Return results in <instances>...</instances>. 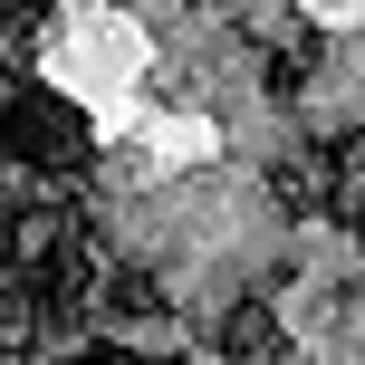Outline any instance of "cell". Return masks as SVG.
I'll return each mask as SVG.
<instances>
[{"mask_svg": "<svg viewBox=\"0 0 365 365\" xmlns=\"http://www.w3.org/2000/svg\"><path fill=\"white\" fill-rule=\"evenodd\" d=\"M0 145H10L29 173H48V182H58V173H87V115H77L68 96L29 87V96H19V115L0 125Z\"/></svg>", "mask_w": 365, "mask_h": 365, "instance_id": "1", "label": "cell"}, {"mask_svg": "<svg viewBox=\"0 0 365 365\" xmlns=\"http://www.w3.org/2000/svg\"><path fill=\"white\" fill-rule=\"evenodd\" d=\"M212 346L231 356V365H279V298H269V289L231 298V308H221V327H212Z\"/></svg>", "mask_w": 365, "mask_h": 365, "instance_id": "2", "label": "cell"}, {"mask_svg": "<svg viewBox=\"0 0 365 365\" xmlns=\"http://www.w3.org/2000/svg\"><path fill=\"white\" fill-rule=\"evenodd\" d=\"M327 221L365 240V125L327 135Z\"/></svg>", "mask_w": 365, "mask_h": 365, "instance_id": "3", "label": "cell"}, {"mask_svg": "<svg viewBox=\"0 0 365 365\" xmlns=\"http://www.w3.org/2000/svg\"><path fill=\"white\" fill-rule=\"evenodd\" d=\"M269 202L298 221H327V145H298L289 164H269Z\"/></svg>", "mask_w": 365, "mask_h": 365, "instance_id": "4", "label": "cell"}, {"mask_svg": "<svg viewBox=\"0 0 365 365\" xmlns=\"http://www.w3.org/2000/svg\"><path fill=\"white\" fill-rule=\"evenodd\" d=\"M96 317H106V327H145V317H164V279L115 259V269L96 279Z\"/></svg>", "mask_w": 365, "mask_h": 365, "instance_id": "5", "label": "cell"}, {"mask_svg": "<svg viewBox=\"0 0 365 365\" xmlns=\"http://www.w3.org/2000/svg\"><path fill=\"white\" fill-rule=\"evenodd\" d=\"M308 77H317V38H308V29H289V38L269 48V68H259V87H269V96H298Z\"/></svg>", "mask_w": 365, "mask_h": 365, "instance_id": "6", "label": "cell"}, {"mask_svg": "<svg viewBox=\"0 0 365 365\" xmlns=\"http://www.w3.org/2000/svg\"><path fill=\"white\" fill-rule=\"evenodd\" d=\"M58 365H135V356H125V346H68Z\"/></svg>", "mask_w": 365, "mask_h": 365, "instance_id": "7", "label": "cell"}, {"mask_svg": "<svg viewBox=\"0 0 365 365\" xmlns=\"http://www.w3.org/2000/svg\"><path fill=\"white\" fill-rule=\"evenodd\" d=\"M0 365H38V346H0Z\"/></svg>", "mask_w": 365, "mask_h": 365, "instance_id": "8", "label": "cell"}, {"mask_svg": "<svg viewBox=\"0 0 365 365\" xmlns=\"http://www.w3.org/2000/svg\"><path fill=\"white\" fill-rule=\"evenodd\" d=\"M135 365H182V356H135Z\"/></svg>", "mask_w": 365, "mask_h": 365, "instance_id": "9", "label": "cell"}, {"mask_svg": "<svg viewBox=\"0 0 365 365\" xmlns=\"http://www.w3.org/2000/svg\"><path fill=\"white\" fill-rule=\"evenodd\" d=\"M0 10H10V0H0Z\"/></svg>", "mask_w": 365, "mask_h": 365, "instance_id": "10", "label": "cell"}]
</instances>
